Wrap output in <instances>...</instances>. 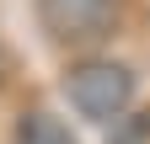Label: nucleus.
Masks as SVG:
<instances>
[{
    "label": "nucleus",
    "instance_id": "3",
    "mask_svg": "<svg viewBox=\"0 0 150 144\" xmlns=\"http://www.w3.org/2000/svg\"><path fill=\"white\" fill-rule=\"evenodd\" d=\"M16 144H75V139H70V128H64L59 117H48V112H22Z\"/></svg>",
    "mask_w": 150,
    "mask_h": 144
},
{
    "label": "nucleus",
    "instance_id": "2",
    "mask_svg": "<svg viewBox=\"0 0 150 144\" xmlns=\"http://www.w3.org/2000/svg\"><path fill=\"white\" fill-rule=\"evenodd\" d=\"M118 0H38V27L59 48H97L118 27Z\"/></svg>",
    "mask_w": 150,
    "mask_h": 144
},
{
    "label": "nucleus",
    "instance_id": "1",
    "mask_svg": "<svg viewBox=\"0 0 150 144\" xmlns=\"http://www.w3.org/2000/svg\"><path fill=\"white\" fill-rule=\"evenodd\" d=\"M134 91H139L134 69L118 59H102V53H86L64 69V96L86 123H118L134 107Z\"/></svg>",
    "mask_w": 150,
    "mask_h": 144
}]
</instances>
